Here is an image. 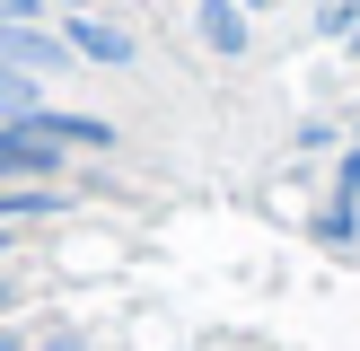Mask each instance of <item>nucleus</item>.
Wrapping results in <instances>:
<instances>
[{"instance_id":"obj_1","label":"nucleus","mask_w":360,"mask_h":351,"mask_svg":"<svg viewBox=\"0 0 360 351\" xmlns=\"http://www.w3.org/2000/svg\"><path fill=\"white\" fill-rule=\"evenodd\" d=\"M0 70H27V79H62L70 70V44L53 27H9L0 18Z\"/></svg>"},{"instance_id":"obj_2","label":"nucleus","mask_w":360,"mask_h":351,"mask_svg":"<svg viewBox=\"0 0 360 351\" xmlns=\"http://www.w3.org/2000/svg\"><path fill=\"white\" fill-rule=\"evenodd\" d=\"M62 44H70V62H97V70L132 62V35H123L115 18H62Z\"/></svg>"},{"instance_id":"obj_3","label":"nucleus","mask_w":360,"mask_h":351,"mask_svg":"<svg viewBox=\"0 0 360 351\" xmlns=\"http://www.w3.org/2000/svg\"><path fill=\"white\" fill-rule=\"evenodd\" d=\"M193 18H202V35H211L220 53H238V35H246V9H238V0H202Z\"/></svg>"},{"instance_id":"obj_4","label":"nucleus","mask_w":360,"mask_h":351,"mask_svg":"<svg viewBox=\"0 0 360 351\" xmlns=\"http://www.w3.org/2000/svg\"><path fill=\"white\" fill-rule=\"evenodd\" d=\"M35 105H44V79H27V70H0V123L35 114Z\"/></svg>"},{"instance_id":"obj_5","label":"nucleus","mask_w":360,"mask_h":351,"mask_svg":"<svg viewBox=\"0 0 360 351\" xmlns=\"http://www.w3.org/2000/svg\"><path fill=\"white\" fill-rule=\"evenodd\" d=\"M0 18L9 27H53V0H0Z\"/></svg>"},{"instance_id":"obj_6","label":"nucleus","mask_w":360,"mask_h":351,"mask_svg":"<svg viewBox=\"0 0 360 351\" xmlns=\"http://www.w3.org/2000/svg\"><path fill=\"white\" fill-rule=\"evenodd\" d=\"M334 202H352V211H360V140H352V158H343V176H334Z\"/></svg>"}]
</instances>
